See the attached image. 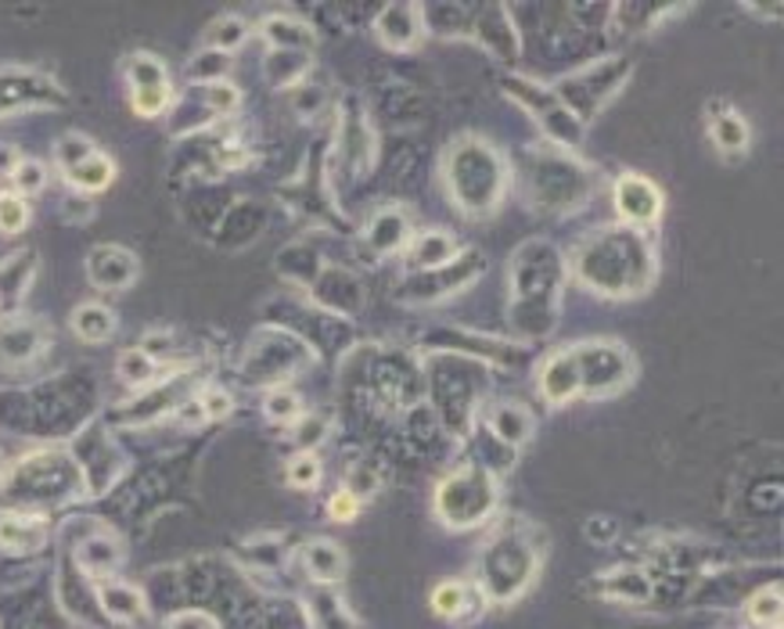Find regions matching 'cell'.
Wrapping results in <instances>:
<instances>
[{
    "label": "cell",
    "mask_w": 784,
    "mask_h": 629,
    "mask_svg": "<svg viewBox=\"0 0 784 629\" xmlns=\"http://www.w3.org/2000/svg\"><path fill=\"white\" fill-rule=\"evenodd\" d=\"M227 61L230 55H219V51H202L199 58L191 61V80H199V83H216V80H224V72H227Z\"/></svg>",
    "instance_id": "40"
},
{
    "label": "cell",
    "mask_w": 784,
    "mask_h": 629,
    "mask_svg": "<svg viewBox=\"0 0 784 629\" xmlns=\"http://www.w3.org/2000/svg\"><path fill=\"white\" fill-rule=\"evenodd\" d=\"M87 274L97 288H130L138 277V259L119 245H102L87 256Z\"/></svg>",
    "instance_id": "13"
},
{
    "label": "cell",
    "mask_w": 784,
    "mask_h": 629,
    "mask_svg": "<svg viewBox=\"0 0 784 629\" xmlns=\"http://www.w3.org/2000/svg\"><path fill=\"white\" fill-rule=\"evenodd\" d=\"M541 392L547 403H572L580 400V378H575V360L572 349L555 353L550 360H544L541 367Z\"/></svg>",
    "instance_id": "18"
},
{
    "label": "cell",
    "mask_w": 784,
    "mask_h": 629,
    "mask_svg": "<svg viewBox=\"0 0 784 629\" xmlns=\"http://www.w3.org/2000/svg\"><path fill=\"white\" fill-rule=\"evenodd\" d=\"M299 558H302L306 575L321 586H335L338 579L346 575V550L332 544V539H306L299 547Z\"/></svg>",
    "instance_id": "15"
},
{
    "label": "cell",
    "mask_w": 784,
    "mask_h": 629,
    "mask_svg": "<svg viewBox=\"0 0 784 629\" xmlns=\"http://www.w3.org/2000/svg\"><path fill=\"white\" fill-rule=\"evenodd\" d=\"M263 411H266V417H271V422H277V425H296L299 417H302V403H299L296 392L277 389V392H266Z\"/></svg>",
    "instance_id": "35"
},
{
    "label": "cell",
    "mask_w": 784,
    "mask_h": 629,
    "mask_svg": "<svg viewBox=\"0 0 784 629\" xmlns=\"http://www.w3.org/2000/svg\"><path fill=\"white\" fill-rule=\"evenodd\" d=\"M472 36L479 40L486 51L514 58L519 55V33L511 26V15L504 4H483L472 15Z\"/></svg>",
    "instance_id": "12"
},
{
    "label": "cell",
    "mask_w": 784,
    "mask_h": 629,
    "mask_svg": "<svg viewBox=\"0 0 784 629\" xmlns=\"http://www.w3.org/2000/svg\"><path fill=\"white\" fill-rule=\"evenodd\" d=\"M500 503L497 478L479 464H464L453 475H447L436 489V514L450 529H472L483 525Z\"/></svg>",
    "instance_id": "5"
},
{
    "label": "cell",
    "mask_w": 784,
    "mask_h": 629,
    "mask_svg": "<svg viewBox=\"0 0 784 629\" xmlns=\"http://www.w3.org/2000/svg\"><path fill=\"white\" fill-rule=\"evenodd\" d=\"M306 66H310V55L271 51V58H266V76H271V83L285 86V83H296L306 72Z\"/></svg>",
    "instance_id": "34"
},
{
    "label": "cell",
    "mask_w": 784,
    "mask_h": 629,
    "mask_svg": "<svg viewBox=\"0 0 784 629\" xmlns=\"http://www.w3.org/2000/svg\"><path fill=\"white\" fill-rule=\"evenodd\" d=\"M19 163H22V158H19V147H15V144H0V177H11Z\"/></svg>",
    "instance_id": "46"
},
{
    "label": "cell",
    "mask_w": 784,
    "mask_h": 629,
    "mask_svg": "<svg viewBox=\"0 0 784 629\" xmlns=\"http://www.w3.org/2000/svg\"><path fill=\"white\" fill-rule=\"evenodd\" d=\"M561 256L555 245L530 241L519 249L511 266V328L522 339H547L558 324L561 295Z\"/></svg>",
    "instance_id": "2"
},
{
    "label": "cell",
    "mask_w": 784,
    "mask_h": 629,
    "mask_svg": "<svg viewBox=\"0 0 784 629\" xmlns=\"http://www.w3.org/2000/svg\"><path fill=\"white\" fill-rule=\"evenodd\" d=\"M306 615H310L313 629H357V619H353L342 597L332 594L328 586L313 590V594L306 597Z\"/></svg>",
    "instance_id": "24"
},
{
    "label": "cell",
    "mask_w": 784,
    "mask_h": 629,
    "mask_svg": "<svg viewBox=\"0 0 784 629\" xmlns=\"http://www.w3.org/2000/svg\"><path fill=\"white\" fill-rule=\"evenodd\" d=\"M324 436V422H317V417H310V422H302V428H299V439L306 442V447H310L313 439H321Z\"/></svg>",
    "instance_id": "47"
},
{
    "label": "cell",
    "mask_w": 784,
    "mask_h": 629,
    "mask_svg": "<svg viewBox=\"0 0 784 629\" xmlns=\"http://www.w3.org/2000/svg\"><path fill=\"white\" fill-rule=\"evenodd\" d=\"M169 629H216V622L202 612H183L169 619Z\"/></svg>",
    "instance_id": "45"
},
{
    "label": "cell",
    "mask_w": 784,
    "mask_h": 629,
    "mask_svg": "<svg viewBox=\"0 0 784 629\" xmlns=\"http://www.w3.org/2000/svg\"><path fill=\"white\" fill-rule=\"evenodd\" d=\"M572 263L575 277L608 299H633V295L648 292L658 270L652 241L644 238V230L627 224L591 230L575 249Z\"/></svg>",
    "instance_id": "1"
},
{
    "label": "cell",
    "mask_w": 784,
    "mask_h": 629,
    "mask_svg": "<svg viewBox=\"0 0 784 629\" xmlns=\"http://www.w3.org/2000/svg\"><path fill=\"white\" fill-rule=\"evenodd\" d=\"M403 256H407L411 270L432 274V270H443L450 259L458 256V245H453V238L443 230H425V234H414L411 245L403 249Z\"/></svg>",
    "instance_id": "17"
},
{
    "label": "cell",
    "mask_w": 784,
    "mask_h": 629,
    "mask_svg": "<svg viewBox=\"0 0 784 629\" xmlns=\"http://www.w3.org/2000/svg\"><path fill=\"white\" fill-rule=\"evenodd\" d=\"M541 569V550L522 529H504L486 539L479 554V594L494 604L519 601Z\"/></svg>",
    "instance_id": "4"
},
{
    "label": "cell",
    "mask_w": 784,
    "mask_h": 629,
    "mask_svg": "<svg viewBox=\"0 0 784 629\" xmlns=\"http://www.w3.org/2000/svg\"><path fill=\"white\" fill-rule=\"evenodd\" d=\"M486 597L479 594V586H468L461 583V579H447V583H439L432 590V612L439 619H450V622H472L479 619Z\"/></svg>",
    "instance_id": "14"
},
{
    "label": "cell",
    "mask_w": 784,
    "mask_h": 629,
    "mask_svg": "<svg viewBox=\"0 0 784 629\" xmlns=\"http://www.w3.org/2000/svg\"><path fill=\"white\" fill-rule=\"evenodd\" d=\"M263 36L271 40L274 51H292V55H313L317 33L310 22L292 19V15H271L263 22Z\"/></svg>",
    "instance_id": "19"
},
{
    "label": "cell",
    "mask_w": 784,
    "mask_h": 629,
    "mask_svg": "<svg viewBox=\"0 0 784 629\" xmlns=\"http://www.w3.org/2000/svg\"><path fill=\"white\" fill-rule=\"evenodd\" d=\"M112 177H116L112 158H105L102 152H94V155L83 158L80 166L66 169V180H69L76 191H83V194H91V191H105L108 183H112Z\"/></svg>",
    "instance_id": "26"
},
{
    "label": "cell",
    "mask_w": 784,
    "mask_h": 629,
    "mask_svg": "<svg viewBox=\"0 0 784 629\" xmlns=\"http://www.w3.org/2000/svg\"><path fill=\"white\" fill-rule=\"evenodd\" d=\"M155 371H158L155 356L144 349H127L119 356V378L127 381V385H149Z\"/></svg>",
    "instance_id": "33"
},
{
    "label": "cell",
    "mask_w": 784,
    "mask_h": 629,
    "mask_svg": "<svg viewBox=\"0 0 784 629\" xmlns=\"http://www.w3.org/2000/svg\"><path fill=\"white\" fill-rule=\"evenodd\" d=\"M169 102H174V91H169V86H163V91H138V94H133V108H138L141 116L166 112Z\"/></svg>",
    "instance_id": "42"
},
{
    "label": "cell",
    "mask_w": 784,
    "mask_h": 629,
    "mask_svg": "<svg viewBox=\"0 0 784 629\" xmlns=\"http://www.w3.org/2000/svg\"><path fill=\"white\" fill-rule=\"evenodd\" d=\"M378 40H382L389 51H411V47H418L421 33H425V15L418 4H385L378 11Z\"/></svg>",
    "instance_id": "11"
},
{
    "label": "cell",
    "mask_w": 784,
    "mask_h": 629,
    "mask_svg": "<svg viewBox=\"0 0 784 629\" xmlns=\"http://www.w3.org/2000/svg\"><path fill=\"white\" fill-rule=\"evenodd\" d=\"M486 425L500 442H508V447H522V442L533 439V414L519 403H494Z\"/></svg>",
    "instance_id": "23"
},
{
    "label": "cell",
    "mask_w": 784,
    "mask_h": 629,
    "mask_svg": "<svg viewBox=\"0 0 784 629\" xmlns=\"http://www.w3.org/2000/svg\"><path fill=\"white\" fill-rule=\"evenodd\" d=\"M47 536V522L40 514H29V511H8L0 514V547L4 550H36L44 544Z\"/></svg>",
    "instance_id": "20"
},
{
    "label": "cell",
    "mask_w": 784,
    "mask_h": 629,
    "mask_svg": "<svg viewBox=\"0 0 784 629\" xmlns=\"http://www.w3.org/2000/svg\"><path fill=\"white\" fill-rule=\"evenodd\" d=\"M199 406H202V417H213V422H219V417L230 414V406H235V403H230V396H227L224 389H210V392H205V396L199 400Z\"/></svg>",
    "instance_id": "44"
},
{
    "label": "cell",
    "mask_w": 784,
    "mask_h": 629,
    "mask_svg": "<svg viewBox=\"0 0 784 629\" xmlns=\"http://www.w3.org/2000/svg\"><path fill=\"white\" fill-rule=\"evenodd\" d=\"M72 331L87 342H105L116 331V313L102 302H83L72 313Z\"/></svg>",
    "instance_id": "28"
},
{
    "label": "cell",
    "mask_w": 784,
    "mask_h": 629,
    "mask_svg": "<svg viewBox=\"0 0 784 629\" xmlns=\"http://www.w3.org/2000/svg\"><path fill=\"white\" fill-rule=\"evenodd\" d=\"M720 629H741V626H720Z\"/></svg>",
    "instance_id": "48"
},
{
    "label": "cell",
    "mask_w": 784,
    "mask_h": 629,
    "mask_svg": "<svg viewBox=\"0 0 784 629\" xmlns=\"http://www.w3.org/2000/svg\"><path fill=\"white\" fill-rule=\"evenodd\" d=\"M611 202H616V213L622 224L637 230H644L648 224H655V219L663 216V191L648 177H637V173H622L616 180Z\"/></svg>",
    "instance_id": "10"
},
{
    "label": "cell",
    "mask_w": 784,
    "mask_h": 629,
    "mask_svg": "<svg viewBox=\"0 0 784 629\" xmlns=\"http://www.w3.org/2000/svg\"><path fill=\"white\" fill-rule=\"evenodd\" d=\"M122 72H127V80H130V94H138V91H163V86H169L166 66L155 55H144V51L130 55L127 61H122Z\"/></svg>",
    "instance_id": "27"
},
{
    "label": "cell",
    "mask_w": 784,
    "mask_h": 629,
    "mask_svg": "<svg viewBox=\"0 0 784 629\" xmlns=\"http://www.w3.org/2000/svg\"><path fill=\"white\" fill-rule=\"evenodd\" d=\"M205 102H210L213 112H235L241 105V94L238 86H230L227 80H216V83H205Z\"/></svg>",
    "instance_id": "41"
},
{
    "label": "cell",
    "mask_w": 784,
    "mask_h": 629,
    "mask_svg": "<svg viewBox=\"0 0 784 629\" xmlns=\"http://www.w3.org/2000/svg\"><path fill=\"white\" fill-rule=\"evenodd\" d=\"M414 238V227L403 209H378L371 216V224H367V245H371L375 252H403Z\"/></svg>",
    "instance_id": "16"
},
{
    "label": "cell",
    "mask_w": 784,
    "mask_h": 629,
    "mask_svg": "<svg viewBox=\"0 0 784 629\" xmlns=\"http://www.w3.org/2000/svg\"><path fill=\"white\" fill-rule=\"evenodd\" d=\"M97 147L83 138V133H69V138H61L58 141V147H55V155H58V163H61V169H72V166H80L83 158L87 155H94Z\"/></svg>",
    "instance_id": "39"
},
{
    "label": "cell",
    "mask_w": 784,
    "mask_h": 629,
    "mask_svg": "<svg viewBox=\"0 0 784 629\" xmlns=\"http://www.w3.org/2000/svg\"><path fill=\"white\" fill-rule=\"evenodd\" d=\"M97 604H102V612L112 622H138L144 619V612H149L141 590L127 583H102L97 586Z\"/></svg>",
    "instance_id": "22"
},
{
    "label": "cell",
    "mask_w": 784,
    "mask_h": 629,
    "mask_svg": "<svg viewBox=\"0 0 784 629\" xmlns=\"http://www.w3.org/2000/svg\"><path fill=\"white\" fill-rule=\"evenodd\" d=\"M40 349V331L29 324L0 328V364H22Z\"/></svg>",
    "instance_id": "29"
},
{
    "label": "cell",
    "mask_w": 784,
    "mask_h": 629,
    "mask_svg": "<svg viewBox=\"0 0 784 629\" xmlns=\"http://www.w3.org/2000/svg\"><path fill=\"white\" fill-rule=\"evenodd\" d=\"M508 86V94L511 97H519V102L530 108V116L541 122L544 133L550 141H558V144H569L575 147L583 138V122L575 119L566 105L558 102V94L550 91V86H541V83H530V80H519V76H508L504 80Z\"/></svg>",
    "instance_id": "8"
},
{
    "label": "cell",
    "mask_w": 784,
    "mask_h": 629,
    "mask_svg": "<svg viewBox=\"0 0 784 629\" xmlns=\"http://www.w3.org/2000/svg\"><path fill=\"white\" fill-rule=\"evenodd\" d=\"M483 266H486V259H483L479 252H458L443 270H432V274H418L400 295H403L407 302H436L439 295L461 292L475 274H483Z\"/></svg>",
    "instance_id": "9"
},
{
    "label": "cell",
    "mask_w": 784,
    "mask_h": 629,
    "mask_svg": "<svg viewBox=\"0 0 784 629\" xmlns=\"http://www.w3.org/2000/svg\"><path fill=\"white\" fill-rule=\"evenodd\" d=\"M11 180H15V194H40L47 188V166L36 158H22Z\"/></svg>",
    "instance_id": "37"
},
{
    "label": "cell",
    "mask_w": 784,
    "mask_h": 629,
    "mask_svg": "<svg viewBox=\"0 0 784 629\" xmlns=\"http://www.w3.org/2000/svg\"><path fill=\"white\" fill-rule=\"evenodd\" d=\"M709 138H713V144L724 155H741L745 147H749L752 133H749V122L734 112V108L716 105V108H709Z\"/></svg>",
    "instance_id": "21"
},
{
    "label": "cell",
    "mask_w": 784,
    "mask_h": 629,
    "mask_svg": "<svg viewBox=\"0 0 784 629\" xmlns=\"http://www.w3.org/2000/svg\"><path fill=\"white\" fill-rule=\"evenodd\" d=\"M328 514L335 518V522H353V518L360 514V500L353 497V492L346 489H338L332 500H328Z\"/></svg>",
    "instance_id": "43"
},
{
    "label": "cell",
    "mask_w": 784,
    "mask_h": 629,
    "mask_svg": "<svg viewBox=\"0 0 784 629\" xmlns=\"http://www.w3.org/2000/svg\"><path fill=\"white\" fill-rule=\"evenodd\" d=\"M575 378H580V396L583 400H605L616 396L633 381L637 360L622 342L611 339H591L572 345Z\"/></svg>",
    "instance_id": "6"
},
{
    "label": "cell",
    "mask_w": 784,
    "mask_h": 629,
    "mask_svg": "<svg viewBox=\"0 0 784 629\" xmlns=\"http://www.w3.org/2000/svg\"><path fill=\"white\" fill-rule=\"evenodd\" d=\"M602 594L608 601H630V604H641L652 597V579H648L644 572H637V569H616V572H608L602 575Z\"/></svg>",
    "instance_id": "25"
},
{
    "label": "cell",
    "mask_w": 784,
    "mask_h": 629,
    "mask_svg": "<svg viewBox=\"0 0 784 629\" xmlns=\"http://www.w3.org/2000/svg\"><path fill=\"white\" fill-rule=\"evenodd\" d=\"M245 36H249V22L238 19V15H227V19L213 22V29L205 33V44H210V51L230 55L235 47H241Z\"/></svg>",
    "instance_id": "32"
},
{
    "label": "cell",
    "mask_w": 784,
    "mask_h": 629,
    "mask_svg": "<svg viewBox=\"0 0 784 629\" xmlns=\"http://www.w3.org/2000/svg\"><path fill=\"white\" fill-rule=\"evenodd\" d=\"M447 188L468 216L494 213L508 188V158L483 138H461L447 152Z\"/></svg>",
    "instance_id": "3"
},
{
    "label": "cell",
    "mask_w": 784,
    "mask_h": 629,
    "mask_svg": "<svg viewBox=\"0 0 784 629\" xmlns=\"http://www.w3.org/2000/svg\"><path fill=\"white\" fill-rule=\"evenodd\" d=\"M749 622L759 629H781V586L770 583L749 597Z\"/></svg>",
    "instance_id": "31"
},
{
    "label": "cell",
    "mask_w": 784,
    "mask_h": 629,
    "mask_svg": "<svg viewBox=\"0 0 784 629\" xmlns=\"http://www.w3.org/2000/svg\"><path fill=\"white\" fill-rule=\"evenodd\" d=\"M29 224V205L22 194L15 191H4L0 194V230L4 234H19V230H26Z\"/></svg>",
    "instance_id": "36"
},
{
    "label": "cell",
    "mask_w": 784,
    "mask_h": 629,
    "mask_svg": "<svg viewBox=\"0 0 784 629\" xmlns=\"http://www.w3.org/2000/svg\"><path fill=\"white\" fill-rule=\"evenodd\" d=\"M119 561H122V550H119L116 539H108V536H94V539H87V544L80 547V565L91 575L116 572Z\"/></svg>",
    "instance_id": "30"
},
{
    "label": "cell",
    "mask_w": 784,
    "mask_h": 629,
    "mask_svg": "<svg viewBox=\"0 0 784 629\" xmlns=\"http://www.w3.org/2000/svg\"><path fill=\"white\" fill-rule=\"evenodd\" d=\"M288 483L299 486V489H313L317 483H321V461H317L310 450L296 453L292 464H288Z\"/></svg>",
    "instance_id": "38"
},
{
    "label": "cell",
    "mask_w": 784,
    "mask_h": 629,
    "mask_svg": "<svg viewBox=\"0 0 784 629\" xmlns=\"http://www.w3.org/2000/svg\"><path fill=\"white\" fill-rule=\"evenodd\" d=\"M630 80V58L616 55V58H602L594 66H586L580 72H572L558 86L550 91L558 94V102L569 108V112L580 122H591L602 108L619 94V86Z\"/></svg>",
    "instance_id": "7"
}]
</instances>
